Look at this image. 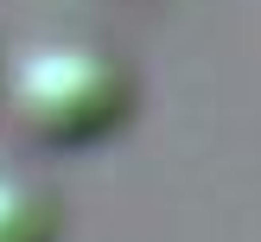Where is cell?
<instances>
[{
  "label": "cell",
  "mask_w": 261,
  "mask_h": 242,
  "mask_svg": "<svg viewBox=\"0 0 261 242\" xmlns=\"http://www.w3.org/2000/svg\"><path fill=\"white\" fill-rule=\"evenodd\" d=\"M7 109L25 134L51 140V147H83L121 127V115L134 109V83L96 45H38L13 58Z\"/></svg>",
  "instance_id": "cell-1"
},
{
  "label": "cell",
  "mask_w": 261,
  "mask_h": 242,
  "mask_svg": "<svg viewBox=\"0 0 261 242\" xmlns=\"http://www.w3.org/2000/svg\"><path fill=\"white\" fill-rule=\"evenodd\" d=\"M58 236V198L38 178L0 172V242H51Z\"/></svg>",
  "instance_id": "cell-2"
}]
</instances>
